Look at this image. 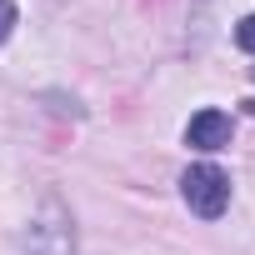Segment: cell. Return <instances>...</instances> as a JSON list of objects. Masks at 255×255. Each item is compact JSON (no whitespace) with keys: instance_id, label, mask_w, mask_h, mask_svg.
Segmentation results:
<instances>
[{"instance_id":"obj_1","label":"cell","mask_w":255,"mask_h":255,"mask_svg":"<svg viewBox=\"0 0 255 255\" xmlns=\"http://www.w3.org/2000/svg\"><path fill=\"white\" fill-rule=\"evenodd\" d=\"M180 195H185V205H190L200 220H220L225 205H230V175H225L220 165L200 160V165H190V170L180 175Z\"/></svg>"},{"instance_id":"obj_2","label":"cell","mask_w":255,"mask_h":255,"mask_svg":"<svg viewBox=\"0 0 255 255\" xmlns=\"http://www.w3.org/2000/svg\"><path fill=\"white\" fill-rule=\"evenodd\" d=\"M185 145H190V150H205V155L225 150V145H230V115H225V110H200V115H190Z\"/></svg>"},{"instance_id":"obj_3","label":"cell","mask_w":255,"mask_h":255,"mask_svg":"<svg viewBox=\"0 0 255 255\" xmlns=\"http://www.w3.org/2000/svg\"><path fill=\"white\" fill-rule=\"evenodd\" d=\"M235 45H240L245 55H255V15H245V20L235 25Z\"/></svg>"},{"instance_id":"obj_4","label":"cell","mask_w":255,"mask_h":255,"mask_svg":"<svg viewBox=\"0 0 255 255\" xmlns=\"http://www.w3.org/2000/svg\"><path fill=\"white\" fill-rule=\"evenodd\" d=\"M15 20H20V10H15V0H0V40H10Z\"/></svg>"}]
</instances>
